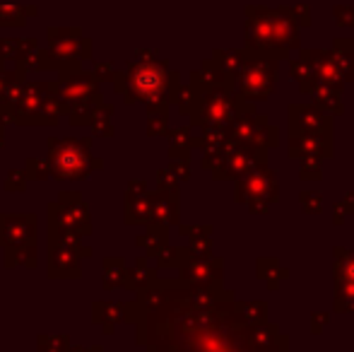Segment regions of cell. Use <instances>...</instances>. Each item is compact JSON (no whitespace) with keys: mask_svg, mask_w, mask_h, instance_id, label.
I'll list each match as a JSON object with an SVG mask.
<instances>
[{"mask_svg":"<svg viewBox=\"0 0 354 352\" xmlns=\"http://www.w3.org/2000/svg\"><path fill=\"white\" fill-rule=\"evenodd\" d=\"M176 309L154 306L149 352H280L277 331L253 328L243 319L219 314V306L201 299V290L186 292Z\"/></svg>","mask_w":354,"mask_h":352,"instance_id":"1","label":"cell"},{"mask_svg":"<svg viewBox=\"0 0 354 352\" xmlns=\"http://www.w3.org/2000/svg\"><path fill=\"white\" fill-rule=\"evenodd\" d=\"M51 165L56 176L66 178H77L84 176L89 172V160H87V142L80 145V140H51Z\"/></svg>","mask_w":354,"mask_h":352,"instance_id":"2","label":"cell"}]
</instances>
